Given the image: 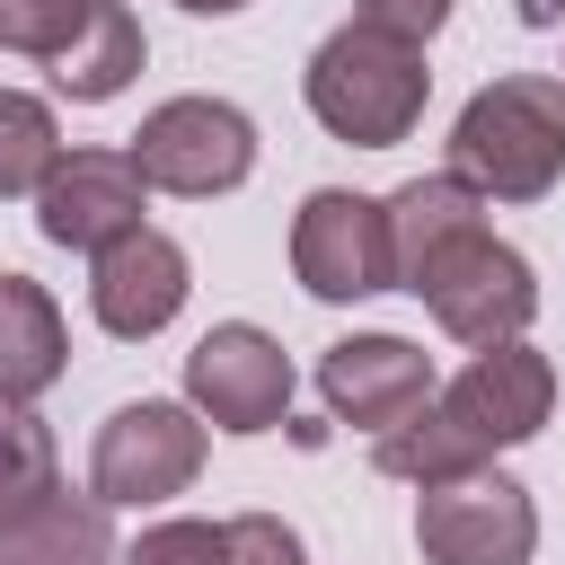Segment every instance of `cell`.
<instances>
[{
	"label": "cell",
	"instance_id": "cell-1",
	"mask_svg": "<svg viewBox=\"0 0 565 565\" xmlns=\"http://www.w3.org/2000/svg\"><path fill=\"white\" fill-rule=\"evenodd\" d=\"M450 177L486 203H539L565 177V79L556 71H503L486 79L450 124Z\"/></svg>",
	"mask_w": 565,
	"mask_h": 565
},
{
	"label": "cell",
	"instance_id": "cell-2",
	"mask_svg": "<svg viewBox=\"0 0 565 565\" xmlns=\"http://www.w3.org/2000/svg\"><path fill=\"white\" fill-rule=\"evenodd\" d=\"M300 97H309L318 132H335V141H353V150H397V141L424 124V106H433V71H424L415 44L371 35V26L344 18V26L309 53Z\"/></svg>",
	"mask_w": 565,
	"mask_h": 565
},
{
	"label": "cell",
	"instance_id": "cell-3",
	"mask_svg": "<svg viewBox=\"0 0 565 565\" xmlns=\"http://www.w3.org/2000/svg\"><path fill=\"white\" fill-rule=\"evenodd\" d=\"M124 159L150 194L212 203V194H238L256 177V124L230 97H159L141 115V132L124 141Z\"/></svg>",
	"mask_w": 565,
	"mask_h": 565
},
{
	"label": "cell",
	"instance_id": "cell-4",
	"mask_svg": "<svg viewBox=\"0 0 565 565\" xmlns=\"http://www.w3.org/2000/svg\"><path fill=\"white\" fill-rule=\"evenodd\" d=\"M203 415L185 397H132L97 424L88 441V494L106 512H150V503H177L194 477H203Z\"/></svg>",
	"mask_w": 565,
	"mask_h": 565
},
{
	"label": "cell",
	"instance_id": "cell-5",
	"mask_svg": "<svg viewBox=\"0 0 565 565\" xmlns=\"http://www.w3.org/2000/svg\"><path fill=\"white\" fill-rule=\"evenodd\" d=\"M415 300L433 309V327H441L450 344L486 353V344H521V335H530V318H539V274H530V256H521L512 238L477 230V238H459V247L415 282Z\"/></svg>",
	"mask_w": 565,
	"mask_h": 565
},
{
	"label": "cell",
	"instance_id": "cell-6",
	"mask_svg": "<svg viewBox=\"0 0 565 565\" xmlns=\"http://www.w3.org/2000/svg\"><path fill=\"white\" fill-rule=\"evenodd\" d=\"M185 406L203 415V433H274L291 415V353L256 318H221L185 353Z\"/></svg>",
	"mask_w": 565,
	"mask_h": 565
},
{
	"label": "cell",
	"instance_id": "cell-7",
	"mask_svg": "<svg viewBox=\"0 0 565 565\" xmlns=\"http://www.w3.org/2000/svg\"><path fill=\"white\" fill-rule=\"evenodd\" d=\"M415 547H424V565H530L539 556V503L503 468L424 486L415 494Z\"/></svg>",
	"mask_w": 565,
	"mask_h": 565
},
{
	"label": "cell",
	"instance_id": "cell-8",
	"mask_svg": "<svg viewBox=\"0 0 565 565\" xmlns=\"http://www.w3.org/2000/svg\"><path fill=\"white\" fill-rule=\"evenodd\" d=\"M291 274L327 309H353V300L388 291V212H380V194L318 185L291 212Z\"/></svg>",
	"mask_w": 565,
	"mask_h": 565
},
{
	"label": "cell",
	"instance_id": "cell-9",
	"mask_svg": "<svg viewBox=\"0 0 565 565\" xmlns=\"http://www.w3.org/2000/svg\"><path fill=\"white\" fill-rule=\"evenodd\" d=\"M433 406L494 459V450H521V441H539L547 433V415H556V362L521 335V344H486V353H468V371L459 380H441L433 388Z\"/></svg>",
	"mask_w": 565,
	"mask_h": 565
},
{
	"label": "cell",
	"instance_id": "cell-10",
	"mask_svg": "<svg viewBox=\"0 0 565 565\" xmlns=\"http://www.w3.org/2000/svg\"><path fill=\"white\" fill-rule=\"evenodd\" d=\"M185 291H194V256L168 238V230H132V238H115L106 256H88V318L115 335V344H150V335H168L177 327V309H185Z\"/></svg>",
	"mask_w": 565,
	"mask_h": 565
},
{
	"label": "cell",
	"instance_id": "cell-11",
	"mask_svg": "<svg viewBox=\"0 0 565 565\" xmlns=\"http://www.w3.org/2000/svg\"><path fill=\"white\" fill-rule=\"evenodd\" d=\"M433 388H441L433 353L406 344V335H380V327L318 353V397H327V415L353 424V433H371V441H380L388 424H406L415 406H433Z\"/></svg>",
	"mask_w": 565,
	"mask_h": 565
},
{
	"label": "cell",
	"instance_id": "cell-12",
	"mask_svg": "<svg viewBox=\"0 0 565 565\" xmlns=\"http://www.w3.org/2000/svg\"><path fill=\"white\" fill-rule=\"evenodd\" d=\"M141 203L150 185L132 177L124 150H62V168L35 185V230L71 256H106L115 238L141 230Z\"/></svg>",
	"mask_w": 565,
	"mask_h": 565
},
{
	"label": "cell",
	"instance_id": "cell-13",
	"mask_svg": "<svg viewBox=\"0 0 565 565\" xmlns=\"http://www.w3.org/2000/svg\"><path fill=\"white\" fill-rule=\"evenodd\" d=\"M380 212H388V291H415L459 238H477V230H494L486 212V194L477 185H459L450 168H433V177H406L397 194H380Z\"/></svg>",
	"mask_w": 565,
	"mask_h": 565
},
{
	"label": "cell",
	"instance_id": "cell-14",
	"mask_svg": "<svg viewBox=\"0 0 565 565\" xmlns=\"http://www.w3.org/2000/svg\"><path fill=\"white\" fill-rule=\"evenodd\" d=\"M71 371V327L62 300L35 274H0V406H35Z\"/></svg>",
	"mask_w": 565,
	"mask_h": 565
},
{
	"label": "cell",
	"instance_id": "cell-15",
	"mask_svg": "<svg viewBox=\"0 0 565 565\" xmlns=\"http://www.w3.org/2000/svg\"><path fill=\"white\" fill-rule=\"evenodd\" d=\"M141 62H150L141 18H132L124 0H88V26H79L44 71H53V88H62L71 106H106V97H124V88L141 79Z\"/></svg>",
	"mask_w": 565,
	"mask_h": 565
},
{
	"label": "cell",
	"instance_id": "cell-16",
	"mask_svg": "<svg viewBox=\"0 0 565 565\" xmlns=\"http://www.w3.org/2000/svg\"><path fill=\"white\" fill-rule=\"evenodd\" d=\"M115 530H106V503L97 494H53L35 521L0 530V565H115Z\"/></svg>",
	"mask_w": 565,
	"mask_h": 565
},
{
	"label": "cell",
	"instance_id": "cell-17",
	"mask_svg": "<svg viewBox=\"0 0 565 565\" xmlns=\"http://www.w3.org/2000/svg\"><path fill=\"white\" fill-rule=\"evenodd\" d=\"M371 468L424 494V486H450V477H477V468H494V459H486V450H477V441H468V433H459V424H450L441 406H415L406 424H388V433L371 441Z\"/></svg>",
	"mask_w": 565,
	"mask_h": 565
},
{
	"label": "cell",
	"instance_id": "cell-18",
	"mask_svg": "<svg viewBox=\"0 0 565 565\" xmlns=\"http://www.w3.org/2000/svg\"><path fill=\"white\" fill-rule=\"evenodd\" d=\"M53 494H62V450H53V424H44L35 406H0V530L35 521Z\"/></svg>",
	"mask_w": 565,
	"mask_h": 565
},
{
	"label": "cell",
	"instance_id": "cell-19",
	"mask_svg": "<svg viewBox=\"0 0 565 565\" xmlns=\"http://www.w3.org/2000/svg\"><path fill=\"white\" fill-rule=\"evenodd\" d=\"M62 124L35 88H0V203H35V185L62 168Z\"/></svg>",
	"mask_w": 565,
	"mask_h": 565
},
{
	"label": "cell",
	"instance_id": "cell-20",
	"mask_svg": "<svg viewBox=\"0 0 565 565\" xmlns=\"http://www.w3.org/2000/svg\"><path fill=\"white\" fill-rule=\"evenodd\" d=\"M79 26H88V0H0V53L53 62Z\"/></svg>",
	"mask_w": 565,
	"mask_h": 565
},
{
	"label": "cell",
	"instance_id": "cell-21",
	"mask_svg": "<svg viewBox=\"0 0 565 565\" xmlns=\"http://www.w3.org/2000/svg\"><path fill=\"white\" fill-rule=\"evenodd\" d=\"M115 565H230V539H221V521H194V512H168V521H150Z\"/></svg>",
	"mask_w": 565,
	"mask_h": 565
},
{
	"label": "cell",
	"instance_id": "cell-22",
	"mask_svg": "<svg viewBox=\"0 0 565 565\" xmlns=\"http://www.w3.org/2000/svg\"><path fill=\"white\" fill-rule=\"evenodd\" d=\"M221 539H230V565H309V547L282 512H238V521H221Z\"/></svg>",
	"mask_w": 565,
	"mask_h": 565
},
{
	"label": "cell",
	"instance_id": "cell-23",
	"mask_svg": "<svg viewBox=\"0 0 565 565\" xmlns=\"http://www.w3.org/2000/svg\"><path fill=\"white\" fill-rule=\"evenodd\" d=\"M450 9L459 0H353V26H371V35H397V44H433L441 26H450Z\"/></svg>",
	"mask_w": 565,
	"mask_h": 565
},
{
	"label": "cell",
	"instance_id": "cell-24",
	"mask_svg": "<svg viewBox=\"0 0 565 565\" xmlns=\"http://www.w3.org/2000/svg\"><path fill=\"white\" fill-rule=\"evenodd\" d=\"M185 18H238V9H256V0H177Z\"/></svg>",
	"mask_w": 565,
	"mask_h": 565
},
{
	"label": "cell",
	"instance_id": "cell-25",
	"mask_svg": "<svg viewBox=\"0 0 565 565\" xmlns=\"http://www.w3.org/2000/svg\"><path fill=\"white\" fill-rule=\"evenodd\" d=\"M521 18H530V26H547V18H556V0H521Z\"/></svg>",
	"mask_w": 565,
	"mask_h": 565
},
{
	"label": "cell",
	"instance_id": "cell-26",
	"mask_svg": "<svg viewBox=\"0 0 565 565\" xmlns=\"http://www.w3.org/2000/svg\"><path fill=\"white\" fill-rule=\"evenodd\" d=\"M556 79H565V71H556Z\"/></svg>",
	"mask_w": 565,
	"mask_h": 565
}]
</instances>
